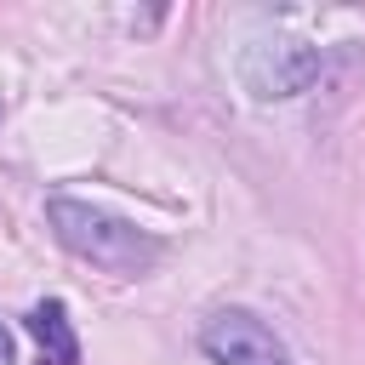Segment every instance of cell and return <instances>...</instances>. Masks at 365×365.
<instances>
[{
  "instance_id": "obj_1",
  "label": "cell",
  "mask_w": 365,
  "mask_h": 365,
  "mask_svg": "<svg viewBox=\"0 0 365 365\" xmlns=\"http://www.w3.org/2000/svg\"><path fill=\"white\" fill-rule=\"evenodd\" d=\"M46 222H51V234H57L63 251H74L80 262H91L103 274H120V279H137V274H148L165 257V240L160 234L125 222L108 205L74 200V194H51L46 200Z\"/></svg>"
},
{
  "instance_id": "obj_2",
  "label": "cell",
  "mask_w": 365,
  "mask_h": 365,
  "mask_svg": "<svg viewBox=\"0 0 365 365\" xmlns=\"http://www.w3.org/2000/svg\"><path fill=\"white\" fill-rule=\"evenodd\" d=\"M325 68V51L291 34H251L240 46V86L257 103H279V97H302Z\"/></svg>"
},
{
  "instance_id": "obj_3",
  "label": "cell",
  "mask_w": 365,
  "mask_h": 365,
  "mask_svg": "<svg viewBox=\"0 0 365 365\" xmlns=\"http://www.w3.org/2000/svg\"><path fill=\"white\" fill-rule=\"evenodd\" d=\"M200 354L211 365H291V348L279 331L251 308H217L200 325Z\"/></svg>"
},
{
  "instance_id": "obj_4",
  "label": "cell",
  "mask_w": 365,
  "mask_h": 365,
  "mask_svg": "<svg viewBox=\"0 0 365 365\" xmlns=\"http://www.w3.org/2000/svg\"><path fill=\"white\" fill-rule=\"evenodd\" d=\"M23 325H29L34 348H40V365H80V336H74V325H68L63 297H40Z\"/></svg>"
},
{
  "instance_id": "obj_5",
  "label": "cell",
  "mask_w": 365,
  "mask_h": 365,
  "mask_svg": "<svg viewBox=\"0 0 365 365\" xmlns=\"http://www.w3.org/2000/svg\"><path fill=\"white\" fill-rule=\"evenodd\" d=\"M0 365H11V331L0 325Z\"/></svg>"
}]
</instances>
